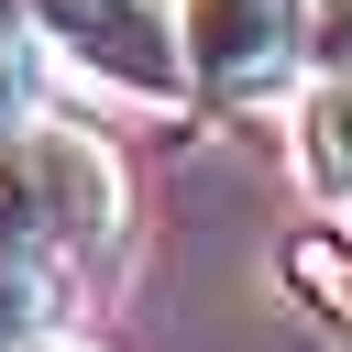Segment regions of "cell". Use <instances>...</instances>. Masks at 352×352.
<instances>
[{
	"label": "cell",
	"instance_id": "6da1fadb",
	"mask_svg": "<svg viewBox=\"0 0 352 352\" xmlns=\"http://www.w3.org/2000/svg\"><path fill=\"white\" fill-rule=\"evenodd\" d=\"M99 88H121V99H187L198 77H187V44H176V22H165V0H22Z\"/></svg>",
	"mask_w": 352,
	"mask_h": 352
},
{
	"label": "cell",
	"instance_id": "7a4b0ae2",
	"mask_svg": "<svg viewBox=\"0 0 352 352\" xmlns=\"http://www.w3.org/2000/svg\"><path fill=\"white\" fill-rule=\"evenodd\" d=\"M176 44L209 99H275L308 55V0H176Z\"/></svg>",
	"mask_w": 352,
	"mask_h": 352
},
{
	"label": "cell",
	"instance_id": "3957f363",
	"mask_svg": "<svg viewBox=\"0 0 352 352\" xmlns=\"http://www.w3.org/2000/svg\"><path fill=\"white\" fill-rule=\"evenodd\" d=\"M33 165H44V209H55V242H110L132 187H121V154L99 132H33Z\"/></svg>",
	"mask_w": 352,
	"mask_h": 352
},
{
	"label": "cell",
	"instance_id": "277c9868",
	"mask_svg": "<svg viewBox=\"0 0 352 352\" xmlns=\"http://www.w3.org/2000/svg\"><path fill=\"white\" fill-rule=\"evenodd\" d=\"M297 176L352 198V77H319L308 110H297Z\"/></svg>",
	"mask_w": 352,
	"mask_h": 352
},
{
	"label": "cell",
	"instance_id": "5b68a950",
	"mask_svg": "<svg viewBox=\"0 0 352 352\" xmlns=\"http://www.w3.org/2000/svg\"><path fill=\"white\" fill-rule=\"evenodd\" d=\"M44 242H55V209H44L33 132H0V253H44Z\"/></svg>",
	"mask_w": 352,
	"mask_h": 352
},
{
	"label": "cell",
	"instance_id": "8992f818",
	"mask_svg": "<svg viewBox=\"0 0 352 352\" xmlns=\"http://www.w3.org/2000/svg\"><path fill=\"white\" fill-rule=\"evenodd\" d=\"M286 286L352 341V231H308V242H286Z\"/></svg>",
	"mask_w": 352,
	"mask_h": 352
},
{
	"label": "cell",
	"instance_id": "52a82bcc",
	"mask_svg": "<svg viewBox=\"0 0 352 352\" xmlns=\"http://www.w3.org/2000/svg\"><path fill=\"white\" fill-rule=\"evenodd\" d=\"M33 330H44V275H33V253H0V352Z\"/></svg>",
	"mask_w": 352,
	"mask_h": 352
},
{
	"label": "cell",
	"instance_id": "ba28073f",
	"mask_svg": "<svg viewBox=\"0 0 352 352\" xmlns=\"http://www.w3.org/2000/svg\"><path fill=\"white\" fill-rule=\"evenodd\" d=\"M22 99H33V77H22V55H11V33H0V132H22Z\"/></svg>",
	"mask_w": 352,
	"mask_h": 352
},
{
	"label": "cell",
	"instance_id": "9c48e42d",
	"mask_svg": "<svg viewBox=\"0 0 352 352\" xmlns=\"http://www.w3.org/2000/svg\"><path fill=\"white\" fill-rule=\"evenodd\" d=\"M11 352H99V341H55V330H33V341H11Z\"/></svg>",
	"mask_w": 352,
	"mask_h": 352
},
{
	"label": "cell",
	"instance_id": "30bf717a",
	"mask_svg": "<svg viewBox=\"0 0 352 352\" xmlns=\"http://www.w3.org/2000/svg\"><path fill=\"white\" fill-rule=\"evenodd\" d=\"M0 33H11V0H0Z\"/></svg>",
	"mask_w": 352,
	"mask_h": 352
}]
</instances>
